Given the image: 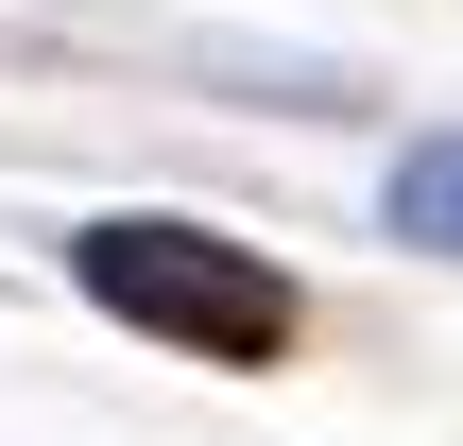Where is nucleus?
I'll return each instance as SVG.
<instances>
[{"instance_id": "f257e3e1", "label": "nucleus", "mask_w": 463, "mask_h": 446, "mask_svg": "<svg viewBox=\"0 0 463 446\" xmlns=\"http://www.w3.org/2000/svg\"><path fill=\"white\" fill-rule=\"evenodd\" d=\"M69 275H86V309L155 327V344H189V361H292V327H309L292 275H275L258 241H223V223H155V206L86 223Z\"/></svg>"}, {"instance_id": "f03ea898", "label": "nucleus", "mask_w": 463, "mask_h": 446, "mask_svg": "<svg viewBox=\"0 0 463 446\" xmlns=\"http://www.w3.org/2000/svg\"><path fill=\"white\" fill-rule=\"evenodd\" d=\"M378 206H395V241H430V258H463V138H412Z\"/></svg>"}]
</instances>
